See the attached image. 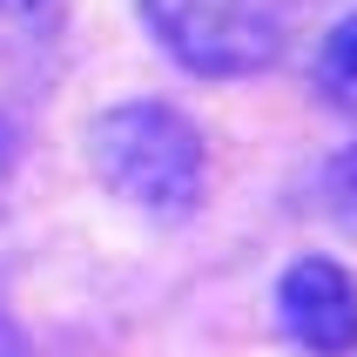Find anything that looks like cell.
<instances>
[{
    "instance_id": "obj_5",
    "label": "cell",
    "mask_w": 357,
    "mask_h": 357,
    "mask_svg": "<svg viewBox=\"0 0 357 357\" xmlns=\"http://www.w3.org/2000/svg\"><path fill=\"white\" fill-rule=\"evenodd\" d=\"M317 196H324V209L337 222H357V149H337V155L324 162Z\"/></svg>"
},
{
    "instance_id": "obj_6",
    "label": "cell",
    "mask_w": 357,
    "mask_h": 357,
    "mask_svg": "<svg viewBox=\"0 0 357 357\" xmlns=\"http://www.w3.org/2000/svg\"><path fill=\"white\" fill-rule=\"evenodd\" d=\"M0 357H27V337H20L7 317H0Z\"/></svg>"
},
{
    "instance_id": "obj_3",
    "label": "cell",
    "mask_w": 357,
    "mask_h": 357,
    "mask_svg": "<svg viewBox=\"0 0 357 357\" xmlns=\"http://www.w3.org/2000/svg\"><path fill=\"white\" fill-rule=\"evenodd\" d=\"M277 317L290 344L310 357H351L357 351V277L331 257H297L277 283Z\"/></svg>"
},
{
    "instance_id": "obj_2",
    "label": "cell",
    "mask_w": 357,
    "mask_h": 357,
    "mask_svg": "<svg viewBox=\"0 0 357 357\" xmlns=\"http://www.w3.org/2000/svg\"><path fill=\"white\" fill-rule=\"evenodd\" d=\"M142 27L196 81H250L283 61V14L270 0H142Z\"/></svg>"
},
{
    "instance_id": "obj_4",
    "label": "cell",
    "mask_w": 357,
    "mask_h": 357,
    "mask_svg": "<svg viewBox=\"0 0 357 357\" xmlns=\"http://www.w3.org/2000/svg\"><path fill=\"white\" fill-rule=\"evenodd\" d=\"M310 81H317V101H324V108H337V115L357 121V7L324 34Z\"/></svg>"
},
{
    "instance_id": "obj_1",
    "label": "cell",
    "mask_w": 357,
    "mask_h": 357,
    "mask_svg": "<svg viewBox=\"0 0 357 357\" xmlns=\"http://www.w3.org/2000/svg\"><path fill=\"white\" fill-rule=\"evenodd\" d=\"M88 162L108 196L155 222H189L209 196V142L176 101H115L88 128Z\"/></svg>"
},
{
    "instance_id": "obj_7",
    "label": "cell",
    "mask_w": 357,
    "mask_h": 357,
    "mask_svg": "<svg viewBox=\"0 0 357 357\" xmlns=\"http://www.w3.org/2000/svg\"><path fill=\"white\" fill-rule=\"evenodd\" d=\"M47 7H54V0H0V14H20V20H27V14H47Z\"/></svg>"
}]
</instances>
